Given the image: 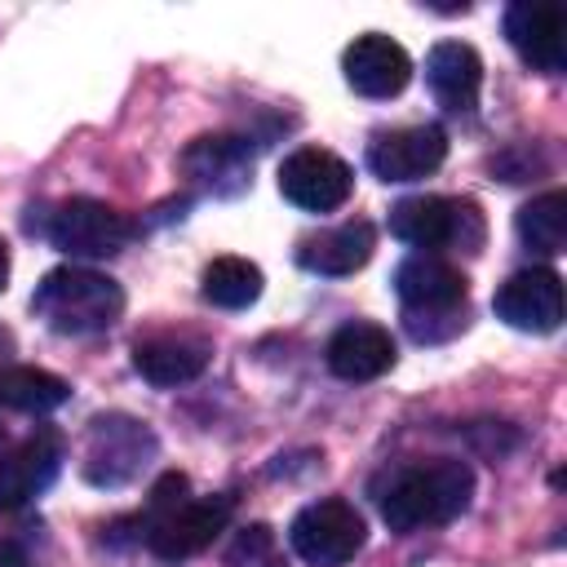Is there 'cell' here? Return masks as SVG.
<instances>
[{
    "mask_svg": "<svg viewBox=\"0 0 567 567\" xmlns=\"http://www.w3.org/2000/svg\"><path fill=\"white\" fill-rule=\"evenodd\" d=\"M213 359V346L190 332H159L133 346V368L151 385H186L195 381Z\"/></svg>",
    "mask_w": 567,
    "mask_h": 567,
    "instance_id": "18",
    "label": "cell"
},
{
    "mask_svg": "<svg viewBox=\"0 0 567 567\" xmlns=\"http://www.w3.org/2000/svg\"><path fill=\"white\" fill-rule=\"evenodd\" d=\"M425 84L452 115H470L483 93V58L465 40H439L425 58Z\"/></svg>",
    "mask_w": 567,
    "mask_h": 567,
    "instance_id": "16",
    "label": "cell"
},
{
    "mask_svg": "<svg viewBox=\"0 0 567 567\" xmlns=\"http://www.w3.org/2000/svg\"><path fill=\"white\" fill-rule=\"evenodd\" d=\"M377 248V230L372 221L354 217V221H341V226H328L319 235H306L297 244V261L310 270V275H354L359 266H368Z\"/></svg>",
    "mask_w": 567,
    "mask_h": 567,
    "instance_id": "19",
    "label": "cell"
},
{
    "mask_svg": "<svg viewBox=\"0 0 567 567\" xmlns=\"http://www.w3.org/2000/svg\"><path fill=\"white\" fill-rule=\"evenodd\" d=\"M62 430L35 425L22 443L0 452V509H27L62 470Z\"/></svg>",
    "mask_w": 567,
    "mask_h": 567,
    "instance_id": "10",
    "label": "cell"
},
{
    "mask_svg": "<svg viewBox=\"0 0 567 567\" xmlns=\"http://www.w3.org/2000/svg\"><path fill=\"white\" fill-rule=\"evenodd\" d=\"M474 496V470L456 456H434L416 465H399L381 487L377 505L390 532H416V527H439L465 514Z\"/></svg>",
    "mask_w": 567,
    "mask_h": 567,
    "instance_id": "1",
    "label": "cell"
},
{
    "mask_svg": "<svg viewBox=\"0 0 567 567\" xmlns=\"http://www.w3.org/2000/svg\"><path fill=\"white\" fill-rule=\"evenodd\" d=\"M363 540H368V523L341 496H328V501L306 505L292 518V527H288L292 554L301 563H310V567H341V563H350L363 549Z\"/></svg>",
    "mask_w": 567,
    "mask_h": 567,
    "instance_id": "6",
    "label": "cell"
},
{
    "mask_svg": "<svg viewBox=\"0 0 567 567\" xmlns=\"http://www.w3.org/2000/svg\"><path fill=\"white\" fill-rule=\"evenodd\" d=\"M226 567H284V549L266 523H252L230 540Z\"/></svg>",
    "mask_w": 567,
    "mask_h": 567,
    "instance_id": "23",
    "label": "cell"
},
{
    "mask_svg": "<svg viewBox=\"0 0 567 567\" xmlns=\"http://www.w3.org/2000/svg\"><path fill=\"white\" fill-rule=\"evenodd\" d=\"M394 337L381 323H341L328 341V368L341 381H377L381 372L394 368Z\"/></svg>",
    "mask_w": 567,
    "mask_h": 567,
    "instance_id": "17",
    "label": "cell"
},
{
    "mask_svg": "<svg viewBox=\"0 0 567 567\" xmlns=\"http://www.w3.org/2000/svg\"><path fill=\"white\" fill-rule=\"evenodd\" d=\"M31 310L62 337H93L124 315V288L102 270L58 266L35 284Z\"/></svg>",
    "mask_w": 567,
    "mask_h": 567,
    "instance_id": "3",
    "label": "cell"
},
{
    "mask_svg": "<svg viewBox=\"0 0 567 567\" xmlns=\"http://www.w3.org/2000/svg\"><path fill=\"white\" fill-rule=\"evenodd\" d=\"M226 523H230V496H186L146 527V545L155 558L182 563L208 549L226 532Z\"/></svg>",
    "mask_w": 567,
    "mask_h": 567,
    "instance_id": "8",
    "label": "cell"
},
{
    "mask_svg": "<svg viewBox=\"0 0 567 567\" xmlns=\"http://www.w3.org/2000/svg\"><path fill=\"white\" fill-rule=\"evenodd\" d=\"M9 288V244L0 239V292Z\"/></svg>",
    "mask_w": 567,
    "mask_h": 567,
    "instance_id": "24",
    "label": "cell"
},
{
    "mask_svg": "<svg viewBox=\"0 0 567 567\" xmlns=\"http://www.w3.org/2000/svg\"><path fill=\"white\" fill-rule=\"evenodd\" d=\"M0 447H4V425H0Z\"/></svg>",
    "mask_w": 567,
    "mask_h": 567,
    "instance_id": "26",
    "label": "cell"
},
{
    "mask_svg": "<svg viewBox=\"0 0 567 567\" xmlns=\"http://www.w3.org/2000/svg\"><path fill=\"white\" fill-rule=\"evenodd\" d=\"M151 456H155V434L142 421H133L124 412H111V416H97L89 425L84 478L93 487H120V483L137 478Z\"/></svg>",
    "mask_w": 567,
    "mask_h": 567,
    "instance_id": "7",
    "label": "cell"
},
{
    "mask_svg": "<svg viewBox=\"0 0 567 567\" xmlns=\"http://www.w3.org/2000/svg\"><path fill=\"white\" fill-rule=\"evenodd\" d=\"M563 35H567V13L545 0H518L505 9V40L518 49V58L532 71L558 75L563 71Z\"/></svg>",
    "mask_w": 567,
    "mask_h": 567,
    "instance_id": "14",
    "label": "cell"
},
{
    "mask_svg": "<svg viewBox=\"0 0 567 567\" xmlns=\"http://www.w3.org/2000/svg\"><path fill=\"white\" fill-rule=\"evenodd\" d=\"M66 399H71V385L58 372H44L31 363H4L0 368V408L44 416V412L62 408Z\"/></svg>",
    "mask_w": 567,
    "mask_h": 567,
    "instance_id": "20",
    "label": "cell"
},
{
    "mask_svg": "<svg viewBox=\"0 0 567 567\" xmlns=\"http://www.w3.org/2000/svg\"><path fill=\"white\" fill-rule=\"evenodd\" d=\"M199 292H204V301H213L221 310H244L261 297V266L248 257H213L204 266Z\"/></svg>",
    "mask_w": 567,
    "mask_h": 567,
    "instance_id": "21",
    "label": "cell"
},
{
    "mask_svg": "<svg viewBox=\"0 0 567 567\" xmlns=\"http://www.w3.org/2000/svg\"><path fill=\"white\" fill-rule=\"evenodd\" d=\"M447 159V133L439 124H408L368 142V168L381 182H416Z\"/></svg>",
    "mask_w": 567,
    "mask_h": 567,
    "instance_id": "12",
    "label": "cell"
},
{
    "mask_svg": "<svg viewBox=\"0 0 567 567\" xmlns=\"http://www.w3.org/2000/svg\"><path fill=\"white\" fill-rule=\"evenodd\" d=\"M44 235H49V244H53L58 252L93 261V257H115V252H124V248L133 244V235H137V221H133L128 213L102 204V199H62V204L49 213Z\"/></svg>",
    "mask_w": 567,
    "mask_h": 567,
    "instance_id": "5",
    "label": "cell"
},
{
    "mask_svg": "<svg viewBox=\"0 0 567 567\" xmlns=\"http://www.w3.org/2000/svg\"><path fill=\"white\" fill-rule=\"evenodd\" d=\"M496 319H505L518 332H554L563 323V279L549 266H527L514 270L496 297H492Z\"/></svg>",
    "mask_w": 567,
    "mask_h": 567,
    "instance_id": "11",
    "label": "cell"
},
{
    "mask_svg": "<svg viewBox=\"0 0 567 567\" xmlns=\"http://www.w3.org/2000/svg\"><path fill=\"white\" fill-rule=\"evenodd\" d=\"M9 354H13V337H9L4 328H0V368H4V363H13Z\"/></svg>",
    "mask_w": 567,
    "mask_h": 567,
    "instance_id": "25",
    "label": "cell"
},
{
    "mask_svg": "<svg viewBox=\"0 0 567 567\" xmlns=\"http://www.w3.org/2000/svg\"><path fill=\"white\" fill-rule=\"evenodd\" d=\"M341 71H346V84L359 93V97H394L408 89L412 80V58L399 40L381 35V31H363L346 53H341Z\"/></svg>",
    "mask_w": 567,
    "mask_h": 567,
    "instance_id": "13",
    "label": "cell"
},
{
    "mask_svg": "<svg viewBox=\"0 0 567 567\" xmlns=\"http://www.w3.org/2000/svg\"><path fill=\"white\" fill-rule=\"evenodd\" d=\"M390 235L412 244L416 252H443V248H483V217L470 199L447 195H412L390 208Z\"/></svg>",
    "mask_w": 567,
    "mask_h": 567,
    "instance_id": "4",
    "label": "cell"
},
{
    "mask_svg": "<svg viewBox=\"0 0 567 567\" xmlns=\"http://www.w3.org/2000/svg\"><path fill=\"white\" fill-rule=\"evenodd\" d=\"M354 173L341 155L323 146H301L279 164V195L306 213H332L350 199Z\"/></svg>",
    "mask_w": 567,
    "mask_h": 567,
    "instance_id": "9",
    "label": "cell"
},
{
    "mask_svg": "<svg viewBox=\"0 0 567 567\" xmlns=\"http://www.w3.org/2000/svg\"><path fill=\"white\" fill-rule=\"evenodd\" d=\"M182 173L208 195H235L248 186L252 173L248 142L235 133H204L182 151Z\"/></svg>",
    "mask_w": 567,
    "mask_h": 567,
    "instance_id": "15",
    "label": "cell"
},
{
    "mask_svg": "<svg viewBox=\"0 0 567 567\" xmlns=\"http://www.w3.org/2000/svg\"><path fill=\"white\" fill-rule=\"evenodd\" d=\"M514 226H518V239L532 252H545V257L563 252V244H567V195L563 190H545V195L527 199L518 208Z\"/></svg>",
    "mask_w": 567,
    "mask_h": 567,
    "instance_id": "22",
    "label": "cell"
},
{
    "mask_svg": "<svg viewBox=\"0 0 567 567\" xmlns=\"http://www.w3.org/2000/svg\"><path fill=\"white\" fill-rule=\"evenodd\" d=\"M394 292L403 301V328L412 341H447L470 319V279L439 252H412L394 270Z\"/></svg>",
    "mask_w": 567,
    "mask_h": 567,
    "instance_id": "2",
    "label": "cell"
}]
</instances>
